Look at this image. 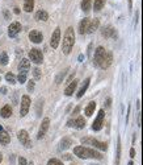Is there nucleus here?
I'll return each mask as SVG.
<instances>
[{
  "label": "nucleus",
  "instance_id": "nucleus-4",
  "mask_svg": "<svg viewBox=\"0 0 143 165\" xmlns=\"http://www.w3.org/2000/svg\"><path fill=\"white\" fill-rule=\"evenodd\" d=\"M32 100L28 95H22L21 97V106H20V116L24 118L26 116V114L29 112V108H30Z\"/></svg>",
  "mask_w": 143,
  "mask_h": 165
},
{
  "label": "nucleus",
  "instance_id": "nucleus-53",
  "mask_svg": "<svg viewBox=\"0 0 143 165\" xmlns=\"http://www.w3.org/2000/svg\"><path fill=\"white\" fill-rule=\"evenodd\" d=\"M127 165H134V164H133V161H130V163H129Z\"/></svg>",
  "mask_w": 143,
  "mask_h": 165
},
{
  "label": "nucleus",
  "instance_id": "nucleus-21",
  "mask_svg": "<svg viewBox=\"0 0 143 165\" xmlns=\"http://www.w3.org/2000/svg\"><path fill=\"white\" fill-rule=\"evenodd\" d=\"M36 19L38 20V21H47L49 20V13L44 11V9H39V11L36 13Z\"/></svg>",
  "mask_w": 143,
  "mask_h": 165
},
{
  "label": "nucleus",
  "instance_id": "nucleus-49",
  "mask_svg": "<svg viewBox=\"0 0 143 165\" xmlns=\"http://www.w3.org/2000/svg\"><path fill=\"white\" fill-rule=\"evenodd\" d=\"M83 58H84V56H83V54H80V56H79V61H83Z\"/></svg>",
  "mask_w": 143,
  "mask_h": 165
},
{
  "label": "nucleus",
  "instance_id": "nucleus-33",
  "mask_svg": "<svg viewBox=\"0 0 143 165\" xmlns=\"http://www.w3.org/2000/svg\"><path fill=\"white\" fill-rule=\"evenodd\" d=\"M67 71H68V69H64V70H63V71L61 73V74H59L58 77H56L55 82H56V83H58V85H59V83H62V79L66 77V74H67Z\"/></svg>",
  "mask_w": 143,
  "mask_h": 165
},
{
  "label": "nucleus",
  "instance_id": "nucleus-25",
  "mask_svg": "<svg viewBox=\"0 0 143 165\" xmlns=\"http://www.w3.org/2000/svg\"><path fill=\"white\" fill-rule=\"evenodd\" d=\"M85 127V120L83 116H79L78 119H75V128H78V130H83V128Z\"/></svg>",
  "mask_w": 143,
  "mask_h": 165
},
{
  "label": "nucleus",
  "instance_id": "nucleus-42",
  "mask_svg": "<svg viewBox=\"0 0 143 165\" xmlns=\"http://www.w3.org/2000/svg\"><path fill=\"white\" fill-rule=\"evenodd\" d=\"M130 157L131 158L135 157V149H134V148H131V149H130Z\"/></svg>",
  "mask_w": 143,
  "mask_h": 165
},
{
  "label": "nucleus",
  "instance_id": "nucleus-6",
  "mask_svg": "<svg viewBox=\"0 0 143 165\" xmlns=\"http://www.w3.org/2000/svg\"><path fill=\"white\" fill-rule=\"evenodd\" d=\"M104 120H105V111L104 110H100L97 116H96L93 124H92V130L93 131H100L104 125Z\"/></svg>",
  "mask_w": 143,
  "mask_h": 165
},
{
  "label": "nucleus",
  "instance_id": "nucleus-5",
  "mask_svg": "<svg viewBox=\"0 0 143 165\" xmlns=\"http://www.w3.org/2000/svg\"><path fill=\"white\" fill-rule=\"evenodd\" d=\"M29 61H32V62H34V64H42L44 62V54H42V52L39 50V49L37 48H34V49H32L30 52H29Z\"/></svg>",
  "mask_w": 143,
  "mask_h": 165
},
{
  "label": "nucleus",
  "instance_id": "nucleus-38",
  "mask_svg": "<svg viewBox=\"0 0 143 165\" xmlns=\"http://www.w3.org/2000/svg\"><path fill=\"white\" fill-rule=\"evenodd\" d=\"M19 165H28V163H26V160L24 157H20L19 158Z\"/></svg>",
  "mask_w": 143,
  "mask_h": 165
},
{
  "label": "nucleus",
  "instance_id": "nucleus-14",
  "mask_svg": "<svg viewBox=\"0 0 143 165\" xmlns=\"http://www.w3.org/2000/svg\"><path fill=\"white\" fill-rule=\"evenodd\" d=\"M29 38H30V41L34 42V44H39V42H42V40H44V34L39 31H32L29 33Z\"/></svg>",
  "mask_w": 143,
  "mask_h": 165
},
{
  "label": "nucleus",
  "instance_id": "nucleus-36",
  "mask_svg": "<svg viewBox=\"0 0 143 165\" xmlns=\"http://www.w3.org/2000/svg\"><path fill=\"white\" fill-rule=\"evenodd\" d=\"M33 75H34L36 79H39V78H41V70H39L38 68L33 69Z\"/></svg>",
  "mask_w": 143,
  "mask_h": 165
},
{
  "label": "nucleus",
  "instance_id": "nucleus-2",
  "mask_svg": "<svg viewBox=\"0 0 143 165\" xmlns=\"http://www.w3.org/2000/svg\"><path fill=\"white\" fill-rule=\"evenodd\" d=\"M74 44H75V32H74V28L72 26H68L66 29V33H64V37H63V44H62V50L64 54H70L71 49L74 48Z\"/></svg>",
  "mask_w": 143,
  "mask_h": 165
},
{
  "label": "nucleus",
  "instance_id": "nucleus-32",
  "mask_svg": "<svg viewBox=\"0 0 143 165\" xmlns=\"http://www.w3.org/2000/svg\"><path fill=\"white\" fill-rule=\"evenodd\" d=\"M26 75H28V73L20 71L19 73V77H17V81L20 82V83H25V82H26Z\"/></svg>",
  "mask_w": 143,
  "mask_h": 165
},
{
  "label": "nucleus",
  "instance_id": "nucleus-9",
  "mask_svg": "<svg viewBox=\"0 0 143 165\" xmlns=\"http://www.w3.org/2000/svg\"><path fill=\"white\" fill-rule=\"evenodd\" d=\"M101 34L104 36V37H106V38H117L118 37V34H117V31H116L113 26H110V25H106V26H104V28L101 29Z\"/></svg>",
  "mask_w": 143,
  "mask_h": 165
},
{
  "label": "nucleus",
  "instance_id": "nucleus-46",
  "mask_svg": "<svg viewBox=\"0 0 143 165\" xmlns=\"http://www.w3.org/2000/svg\"><path fill=\"white\" fill-rule=\"evenodd\" d=\"M63 158H64V160H71V154H64Z\"/></svg>",
  "mask_w": 143,
  "mask_h": 165
},
{
  "label": "nucleus",
  "instance_id": "nucleus-16",
  "mask_svg": "<svg viewBox=\"0 0 143 165\" xmlns=\"http://www.w3.org/2000/svg\"><path fill=\"white\" fill-rule=\"evenodd\" d=\"M89 22H91V20H89V19H83L80 21V24H79V33H80V34H85V33H88Z\"/></svg>",
  "mask_w": 143,
  "mask_h": 165
},
{
  "label": "nucleus",
  "instance_id": "nucleus-22",
  "mask_svg": "<svg viewBox=\"0 0 143 165\" xmlns=\"http://www.w3.org/2000/svg\"><path fill=\"white\" fill-rule=\"evenodd\" d=\"M95 108H96V102H89L88 106L84 108V112L87 116H92V114L95 112Z\"/></svg>",
  "mask_w": 143,
  "mask_h": 165
},
{
  "label": "nucleus",
  "instance_id": "nucleus-27",
  "mask_svg": "<svg viewBox=\"0 0 143 165\" xmlns=\"http://www.w3.org/2000/svg\"><path fill=\"white\" fill-rule=\"evenodd\" d=\"M105 5V0H95V4H93V9L96 12L101 11Z\"/></svg>",
  "mask_w": 143,
  "mask_h": 165
},
{
  "label": "nucleus",
  "instance_id": "nucleus-39",
  "mask_svg": "<svg viewBox=\"0 0 143 165\" xmlns=\"http://www.w3.org/2000/svg\"><path fill=\"white\" fill-rule=\"evenodd\" d=\"M67 125L68 127H75V120L74 119H70V120L67 122Z\"/></svg>",
  "mask_w": 143,
  "mask_h": 165
},
{
  "label": "nucleus",
  "instance_id": "nucleus-41",
  "mask_svg": "<svg viewBox=\"0 0 143 165\" xmlns=\"http://www.w3.org/2000/svg\"><path fill=\"white\" fill-rule=\"evenodd\" d=\"M110 104H112V99H110V98H108V99H106V103H105V107H110Z\"/></svg>",
  "mask_w": 143,
  "mask_h": 165
},
{
  "label": "nucleus",
  "instance_id": "nucleus-15",
  "mask_svg": "<svg viewBox=\"0 0 143 165\" xmlns=\"http://www.w3.org/2000/svg\"><path fill=\"white\" fill-rule=\"evenodd\" d=\"M78 83H79V81H78V79H74V81H71V82H70V83H68L67 87H66L64 94L67 95V97H71V95L75 92L76 87H78Z\"/></svg>",
  "mask_w": 143,
  "mask_h": 165
},
{
  "label": "nucleus",
  "instance_id": "nucleus-43",
  "mask_svg": "<svg viewBox=\"0 0 143 165\" xmlns=\"http://www.w3.org/2000/svg\"><path fill=\"white\" fill-rule=\"evenodd\" d=\"M79 111H80V106H78V107L74 110V115H76V114H79Z\"/></svg>",
  "mask_w": 143,
  "mask_h": 165
},
{
  "label": "nucleus",
  "instance_id": "nucleus-30",
  "mask_svg": "<svg viewBox=\"0 0 143 165\" xmlns=\"http://www.w3.org/2000/svg\"><path fill=\"white\" fill-rule=\"evenodd\" d=\"M119 158H121V140L118 137L117 143V154H116V165H119Z\"/></svg>",
  "mask_w": 143,
  "mask_h": 165
},
{
  "label": "nucleus",
  "instance_id": "nucleus-54",
  "mask_svg": "<svg viewBox=\"0 0 143 165\" xmlns=\"http://www.w3.org/2000/svg\"><path fill=\"white\" fill-rule=\"evenodd\" d=\"M0 131H3V127H1V125H0Z\"/></svg>",
  "mask_w": 143,
  "mask_h": 165
},
{
  "label": "nucleus",
  "instance_id": "nucleus-52",
  "mask_svg": "<svg viewBox=\"0 0 143 165\" xmlns=\"http://www.w3.org/2000/svg\"><path fill=\"white\" fill-rule=\"evenodd\" d=\"M1 161H3V156H1V154H0V163H1Z\"/></svg>",
  "mask_w": 143,
  "mask_h": 165
},
{
  "label": "nucleus",
  "instance_id": "nucleus-35",
  "mask_svg": "<svg viewBox=\"0 0 143 165\" xmlns=\"http://www.w3.org/2000/svg\"><path fill=\"white\" fill-rule=\"evenodd\" d=\"M47 165H63V163L61 160H58V158H50Z\"/></svg>",
  "mask_w": 143,
  "mask_h": 165
},
{
  "label": "nucleus",
  "instance_id": "nucleus-8",
  "mask_svg": "<svg viewBox=\"0 0 143 165\" xmlns=\"http://www.w3.org/2000/svg\"><path fill=\"white\" fill-rule=\"evenodd\" d=\"M105 53H106V50L102 48V46H99V48L95 50V56H93V65L95 66H97V68L100 66L102 58H104V56H105Z\"/></svg>",
  "mask_w": 143,
  "mask_h": 165
},
{
  "label": "nucleus",
  "instance_id": "nucleus-3",
  "mask_svg": "<svg viewBox=\"0 0 143 165\" xmlns=\"http://www.w3.org/2000/svg\"><path fill=\"white\" fill-rule=\"evenodd\" d=\"M82 143L84 145H92V147L97 148V149H101V151H106L108 149V145L106 143H102V141H99L93 137H83L82 139Z\"/></svg>",
  "mask_w": 143,
  "mask_h": 165
},
{
  "label": "nucleus",
  "instance_id": "nucleus-11",
  "mask_svg": "<svg viewBox=\"0 0 143 165\" xmlns=\"http://www.w3.org/2000/svg\"><path fill=\"white\" fill-rule=\"evenodd\" d=\"M20 32H21V24H20L19 21L11 22V25L8 26V36L9 37H16Z\"/></svg>",
  "mask_w": 143,
  "mask_h": 165
},
{
  "label": "nucleus",
  "instance_id": "nucleus-28",
  "mask_svg": "<svg viewBox=\"0 0 143 165\" xmlns=\"http://www.w3.org/2000/svg\"><path fill=\"white\" fill-rule=\"evenodd\" d=\"M42 107H44V99H38L37 103H36V112H37V116H41Z\"/></svg>",
  "mask_w": 143,
  "mask_h": 165
},
{
  "label": "nucleus",
  "instance_id": "nucleus-26",
  "mask_svg": "<svg viewBox=\"0 0 143 165\" xmlns=\"http://www.w3.org/2000/svg\"><path fill=\"white\" fill-rule=\"evenodd\" d=\"M72 145V140L70 137H64L63 140L61 141V149H67Z\"/></svg>",
  "mask_w": 143,
  "mask_h": 165
},
{
  "label": "nucleus",
  "instance_id": "nucleus-34",
  "mask_svg": "<svg viewBox=\"0 0 143 165\" xmlns=\"http://www.w3.org/2000/svg\"><path fill=\"white\" fill-rule=\"evenodd\" d=\"M0 64L1 65H8V56H7L5 52H3L0 54Z\"/></svg>",
  "mask_w": 143,
  "mask_h": 165
},
{
  "label": "nucleus",
  "instance_id": "nucleus-37",
  "mask_svg": "<svg viewBox=\"0 0 143 165\" xmlns=\"http://www.w3.org/2000/svg\"><path fill=\"white\" fill-rule=\"evenodd\" d=\"M28 90H29V91H33V90H34V81H29V83H28Z\"/></svg>",
  "mask_w": 143,
  "mask_h": 165
},
{
  "label": "nucleus",
  "instance_id": "nucleus-40",
  "mask_svg": "<svg viewBox=\"0 0 143 165\" xmlns=\"http://www.w3.org/2000/svg\"><path fill=\"white\" fill-rule=\"evenodd\" d=\"M74 78H75V71L72 73V74L68 77V79H67V83H70V82H71V81H74Z\"/></svg>",
  "mask_w": 143,
  "mask_h": 165
},
{
  "label": "nucleus",
  "instance_id": "nucleus-55",
  "mask_svg": "<svg viewBox=\"0 0 143 165\" xmlns=\"http://www.w3.org/2000/svg\"><path fill=\"white\" fill-rule=\"evenodd\" d=\"M29 165H33V163H30V164H29Z\"/></svg>",
  "mask_w": 143,
  "mask_h": 165
},
{
  "label": "nucleus",
  "instance_id": "nucleus-45",
  "mask_svg": "<svg viewBox=\"0 0 143 165\" xmlns=\"http://www.w3.org/2000/svg\"><path fill=\"white\" fill-rule=\"evenodd\" d=\"M142 120H141V114H138V127H141Z\"/></svg>",
  "mask_w": 143,
  "mask_h": 165
},
{
  "label": "nucleus",
  "instance_id": "nucleus-29",
  "mask_svg": "<svg viewBox=\"0 0 143 165\" xmlns=\"http://www.w3.org/2000/svg\"><path fill=\"white\" fill-rule=\"evenodd\" d=\"M92 7V0H82V9L84 12H88Z\"/></svg>",
  "mask_w": 143,
  "mask_h": 165
},
{
  "label": "nucleus",
  "instance_id": "nucleus-17",
  "mask_svg": "<svg viewBox=\"0 0 143 165\" xmlns=\"http://www.w3.org/2000/svg\"><path fill=\"white\" fill-rule=\"evenodd\" d=\"M29 69H30V61H29L28 58H22L21 61H20V64H19V70L28 73Z\"/></svg>",
  "mask_w": 143,
  "mask_h": 165
},
{
  "label": "nucleus",
  "instance_id": "nucleus-51",
  "mask_svg": "<svg viewBox=\"0 0 143 165\" xmlns=\"http://www.w3.org/2000/svg\"><path fill=\"white\" fill-rule=\"evenodd\" d=\"M129 9H131V0H129Z\"/></svg>",
  "mask_w": 143,
  "mask_h": 165
},
{
  "label": "nucleus",
  "instance_id": "nucleus-56",
  "mask_svg": "<svg viewBox=\"0 0 143 165\" xmlns=\"http://www.w3.org/2000/svg\"><path fill=\"white\" fill-rule=\"evenodd\" d=\"M0 79H1V78H0Z\"/></svg>",
  "mask_w": 143,
  "mask_h": 165
},
{
  "label": "nucleus",
  "instance_id": "nucleus-19",
  "mask_svg": "<svg viewBox=\"0 0 143 165\" xmlns=\"http://www.w3.org/2000/svg\"><path fill=\"white\" fill-rule=\"evenodd\" d=\"M12 115V107L9 104H5L4 107L0 110V116L4 118V119H8L9 116Z\"/></svg>",
  "mask_w": 143,
  "mask_h": 165
},
{
  "label": "nucleus",
  "instance_id": "nucleus-12",
  "mask_svg": "<svg viewBox=\"0 0 143 165\" xmlns=\"http://www.w3.org/2000/svg\"><path fill=\"white\" fill-rule=\"evenodd\" d=\"M49 125H50V119L49 118H45L44 120H42V124L41 127H39V131H38V136L37 139H42L46 135V132L49 130Z\"/></svg>",
  "mask_w": 143,
  "mask_h": 165
},
{
  "label": "nucleus",
  "instance_id": "nucleus-31",
  "mask_svg": "<svg viewBox=\"0 0 143 165\" xmlns=\"http://www.w3.org/2000/svg\"><path fill=\"white\" fill-rule=\"evenodd\" d=\"M5 79H7V82H9L11 85H15L16 83V77L12 74V73H7V74H5Z\"/></svg>",
  "mask_w": 143,
  "mask_h": 165
},
{
  "label": "nucleus",
  "instance_id": "nucleus-1",
  "mask_svg": "<svg viewBox=\"0 0 143 165\" xmlns=\"http://www.w3.org/2000/svg\"><path fill=\"white\" fill-rule=\"evenodd\" d=\"M74 153L80 158H96V160H101L102 154L100 152L92 149V148L84 147V145H79L74 148Z\"/></svg>",
  "mask_w": 143,
  "mask_h": 165
},
{
  "label": "nucleus",
  "instance_id": "nucleus-48",
  "mask_svg": "<svg viewBox=\"0 0 143 165\" xmlns=\"http://www.w3.org/2000/svg\"><path fill=\"white\" fill-rule=\"evenodd\" d=\"M15 13H16V15H19V13H20V9H19V7H15Z\"/></svg>",
  "mask_w": 143,
  "mask_h": 165
},
{
  "label": "nucleus",
  "instance_id": "nucleus-44",
  "mask_svg": "<svg viewBox=\"0 0 143 165\" xmlns=\"http://www.w3.org/2000/svg\"><path fill=\"white\" fill-rule=\"evenodd\" d=\"M4 17H5V20H9V12L8 11H4Z\"/></svg>",
  "mask_w": 143,
  "mask_h": 165
},
{
  "label": "nucleus",
  "instance_id": "nucleus-20",
  "mask_svg": "<svg viewBox=\"0 0 143 165\" xmlns=\"http://www.w3.org/2000/svg\"><path fill=\"white\" fill-rule=\"evenodd\" d=\"M9 143H11V136H9V134L5 131H0V144L7 145Z\"/></svg>",
  "mask_w": 143,
  "mask_h": 165
},
{
  "label": "nucleus",
  "instance_id": "nucleus-47",
  "mask_svg": "<svg viewBox=\"0 0 143 165\" xmlns=\"http://www.w3.org/2000/svg\"><path fill=\"white\" fill-rule=\"evenodd\" d=\"M138 15H139L138 12L135 13V26H137V24H138Z\"/></svg>",
  "mask_w": 143,
  "mask_h": 165
},
{
  "label": "nucleus",
  "instance_id": "nucleus-7",
  "mask_svg": "<svg viewBox=\"0 0 143 165\" xmlns=\"http://www.w3.org/2000/svg\"><path fill=\"white\" fill-rule=\"evenodd\" d=\"M17 137H19V140L21 141V144L24 145L25 148H32V140H30V136H29L28 131H25V130L19 131Z\"/></svg>",
  "mask_w": 143,
  "mask_h": 165
},
{
  "label": "nucleus",
  "instance_id": "nucleus-24",
  "mask_svg": "<svg viewBox=\"0 0 143 165\" xmlns=\"http://www.w3.org/2000/svg\"><path fill=\"white\" fill-rule=\"evenodd\" d=\"M34 8V0H24V11L32 12Z\"/></svg>",
  "mask_w": 143,
  "mask_h": 165
},
{
  "label": "nucleus",
  "instance_id": "nucleus-23",
  "mask_svg": "<svg viewBox=\"0 0 143 165\" xmlns=\"http://www.w3.org/2000/svg\"><path fill=\"white\" fill-rule=\"evenodd\" d=\"M99 25H100V21H99V19H95V20H92V21L89 22L88 33H93L95 31H97V29H99Z\"/></svg>",
  "mask_w": 143,
  "mask_h": 165
},
{
  "label": "nucleus",
  "instance_id": "nucleus-18",
  "mask_svg": "<svg viewBox=\"0 0 143 165\" xmlns=\"http://www.w3.org/2000/svg\"><path fill=\"white\" fill-rule=\"evenodd\" d=\"M89 82H91V78H85V81L83 82V85H82V87H80V90L78 91V94H76V97H78V99H80L83 95L85 94V91H87V88H88V86H89Z\"/></svg>",
  "mask_w": 143,
  "mask_h": 165
},
{
  "label": "nucleus",
  "instance_id": "nucleus-10",
  "mask_svg": "<svg viewBox=\"0 0 143 165\" xmlns=\"http://www.w3.org/2000/svg\"><path fill=\"white\" fill-rule=\"evenodd\" d=\"M59 41H61V28H55V31L53 32L51 38H50V45H51L53 49H56L59 45Z\"/></svg>",
  "mask_w": 143,
  "mask_h": 165
},
{
  "label": "nucleus",
  "instance_id": "nucleus-50",
  "mask_svg": "<svg viewBox=\"0 0 143 165\" xmlns=\"http://www.w3.org/2000/svg\"><path fill=\"white\" fill-rule=\"evenodd\" d=\"M1 92H3V94H7V88L3 87V88H1Z\"/></svg>",
  "mask_w": 143,
  "mask_h": 165
},
{
  "label": "nucleus",
  "instance_id": "nucleus-13",
  "mask_svg": "<svg viewBox=\"0 0 143 165\" xmlns=\"http://www.w3.org/2000/svg\"><path fill=\"white\" fill-rule=\"evenodd\" d=\"M112 61H113V54H112L110 52H106L99 68H101V69H108L109 66L112 65Z\"/></svg>",
  "mask_w": 143,
  "mask_h": 165
}]
</instances>
